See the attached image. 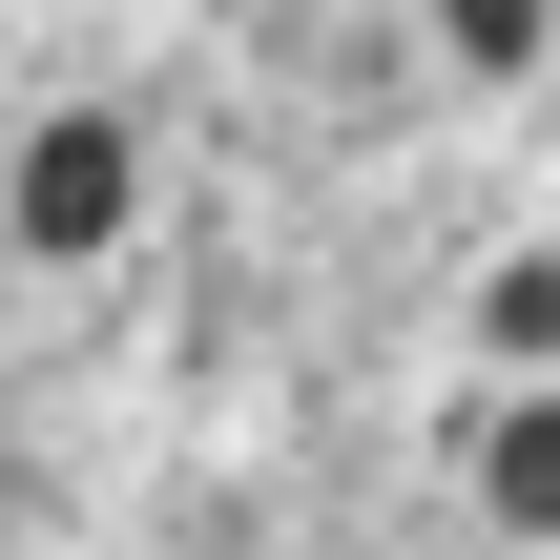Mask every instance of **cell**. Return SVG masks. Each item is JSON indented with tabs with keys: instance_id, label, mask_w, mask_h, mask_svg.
I'll list each match as a JSON object with an SVG mask.
<instances>
[{
	"instance_id": "7a4b0ae2",
	"label": "cell",
	"mask_w": 560,
	"mask_h": 560,
	"mask_svg": "<svg viewBox=\"0 0 560 560\" xmlns=\"http://www.w3.org/2000/svg\"><path fill=\"white\" fill-rule=\"evenodd\" d=\"M478 499H499L520 540H560V416H499V436H478Z\"/></svg>"
},
{
	"instance_id": "6da1fadb",
	"label": "cell",
	"mask_w": 560,
	"mask_h": 560,
	"mask_svg": "<svg viewBox=\"0 0 560 560\" xmlns=\"http://www.w3.org/2000/svg\"><path fill=\"white\" fill-rule=\"evenodd\" d=\"M21 229H42V249H104V229H125V125H42V145H21Z\"/></svg>"
}]
</instances>
